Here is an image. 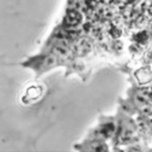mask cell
I'll return each instance as SVG.
<instances>
[{"instance_id": "6da1fadb", "label": "cell", "mask_w": 152, "mask_h": 152, "mask_svg": "<svg viewBox=\"0 0 152 152\" xmlns=\"http://www.w3.org/2000/svg\"><path fill=\"white\" fill-rule=\"evenodd\" d=\"M80 21H81L80 15H79L77 12H75V11L69 12V13H68V16H66V22H68L69 24H71V26L77 24Z\"/></svg>"}]
</instances>
